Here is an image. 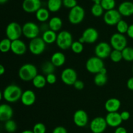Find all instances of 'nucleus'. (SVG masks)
I'll list each match as a JSON object with an SVG mask.
<instances>
[{
  "label": "nucleus",
  "instance_id": "1",
  "mask_svg": "<svg viewBox=\"0 0 133 133\" xmlns=\"http://www.w3.org/2000/svg\"><path fill=\"white\" fill-rule=\"evenodd\" d=\"M22 94V90L19 86L10 84L1 92V99L3 98L8 103H15L21 99Z\"/></svg>",
  "mask_w": 133,
  "mask_h": 133
},
{
  "label": "nucleus",
  "instance_id": "2",
  "mask_svg": "<svg viewBox=\"0 0 133 133\" xmlns=\"http://www.w3.org/2000/svg\"><path fill=\"white\" fill-rule=\"evenodd\" d=\"M38 75V70L32 64L27 63L22 65L18 71V76L23 81H31Z\"/></svg>",
  "mask_w": 133,
  "mask_h": 133
},
{
  "label": "nucleus",
  "instance_id": "3",
  "mask_svg": "<svg viewBox=\"0 0 133 133\" xmlns=\"http://www.w3.org/2000/svg\"><path fill=\"white\" fill-rule=\"evenodd\" d=\"M72 35L69 31L64 30L57 34V38L56 41L57 46L62 50H66L71 48L73 44Z\"/></svg>",
  "mask_w": 133,
  "mask_h": 133
},
{
  "label": "nucleus",
  "instance_id": "4",
  "mask_svg": "<svg viewBox=\"0 0 133 133\" xmlns=\"http://www.w3.org/2000/svg\"><path fill=\"white\" fill-rule=\"evenodd\" d=\"M85 16L84 9L80 5H77L70 9L68 14V20L73 25H77L81 23Z\"/></svg>",
  "mask_w": 133,
  "mask_h": 133
},
{
  "label": "nucleus",
  "instance_id": "5",
  "mask_svg": "<svg viewBox=\"0 0 133 133\" xmlns=\"http://www.w3.org/2000/svg\"><path fill=\"white\" fill-rule=\"evenodd\" d=\"M6 38L10 39L11 41L18 40L23 35L22 27L17 22H10L6 27Z\"/></svg>",
  "mask_w": 133,
  "mask_h": 133
},
{
  "label": "nucleus",
  "instance_id": "6",
  "mask_svg": "<svg viewBox=\"0 0 133 133\" xmlns=\"http://www.w3.org/2000/svg\"><path fill=\"white\" fill-rule=\"evenodd\" d=\"M22 31H23V35L25 37L30 40H32L38 37L40 28L36 23L28 22L24 23L22 26Z\"/></svg>",
  "mask_w": 133,
  "mask_h": 133
},
{
  "label": "nucleus",
  "instance_id": "7",
  "mask_svg": "<svg viewBox=\"0 0 133 133\" xmlns=\"http://www.w3.org/2000/svg\"><path fill=\"white\" fill-rule=\"evenodd\" d=\"M104 67L105 64L103 59L96 56L89 58L86 62V69L90 74H99L101 69Z\"/></svg>",
  "mask_w": 133,
  "mask_h": 133
},
{
  "label": "nucleus",
  "instance_id": "8",
  "mask_svg": "<svg viewBox=\"0 0 133 133\" xmlns=\"http://www.w3.org/2000/svg\"><path fill=\"white\" fill-rule=\"evenodd\" d=\"M110 44L114 49L122 51L127 47V40L124 35L116 32L110 37Z\"/></svg>",
  "mask_w": 133,
  "mask_h": 133
},
{
  "label": "nucleus",
  "instance_id": "9",
  "mask_svg": "<svg viewBox=\"0 0 133 133\" xmlns=\"http://www.w3.org/2000/svg\"><path fill=\"white\" fill-rule=\"evenodd\" d=\"M46 44L42 38L37 37L31 40L28 48L29 51L34 55H40L44 53L45 49Z\"/></svg>",
  "mask_w": 133,
  "mask_h": 133
},
{
  "label": "nucleus",
  "instance_id": "10",
  "mask_svg": "<svg viewBox=\"0 0 133 133\" xmlns=\"http://www.w3.org/2000/svg\"><path fill=\"white\" fill-rule=\"evenodd\" d=\"M112 47L110 44L105 42H101L97 44L94 49L95 55L96 57L105 59L110 57V55L112 52Z\"/></svg>",
  "mask_w": 133,
  "mask_h": 133
},
{
  "label": "nucleus",
  "instance_id": "11",
  "mask_svg": "<svg viewBox=\"0 0 133 133\" xmlns=\"http://www.w3.org/2000/svg\"><path fill=\"white\" fill-rule=\"evenodd\" d=\"M61 78L62 81L66 85H74L77 80V74L73 68H67L62 71Z\"/></svg>",
  "mask_w": 133,
  "mask_h": 133
},
{
  "label": "nucleus",
  "instance_id": "12",
  "mask_svg": "<svg viewBox=\"0 0 133 133\" xmlns=\"http://www.w3.org/2000/svg\"><path fill=\"white\" fill-rule=\"evenodd\" d=\"M107 126L105 118L100 116L94 118L90 123V129L92 133H103Z\"/></svg>",
  "mask_w": 133,
  "mask_h": 133
},
{
  "label": "nucleus",
  "instance_id": "13",
  "mask_svg": "<svg viewBox=\"0 0 133 133\" xmlns=\"http://www.w3.org/2000/svg\"><path fill=\"white\" fill-rule=\"evenodd\" d=\"M121 19H122V15L119 11L116 9L106 11L103 15L104 22L108 25H116L117 23Z\"/></svg>",
  "mask_w": 133,
  "mask_h": 133
},
{
  "label": "nucleus",
  "instance_id": "14",
  "mask_svg": "<svg viewBox=\"0 0 133 133\" xmlns=\"http://www.w3.org/2000/svg\"><path fill=\"white\" fill-rule=\"evenodd\" d=\"M73 120L76 126L79 127H84L87 125L88 123V114L84 110H77L74 113Z\"/></svg>",
  "mask_w": 133,
  "mask_h": 133
},
{
  "label": "nucleus",
  "instance_id": "15",
  "mask_svg": "<svg viewBox=\"0 0 133 133\" xmlns=\"http://www.w3.org/2000/svg\"><path fill=\"white\" fill-rule=\"evenodd\" d=\"M81 37L84 40V43L94 44L98 39L99 32L95 28L88 27L83 31Z\"/></svg>",
  "mask_w": 133,
  "mask_h": 133
},
{
  "label": "nucleus",
  "instance_id": "16",
  "mask_svg": "<svg viewBox=\"0 0 133 133\" xmlns=\"http://www.w3.org/2000/svg\"><path fill=\"white\" fill-rule=\"evenodd\" d=\"M41 0H23L22 8L27 13H36L41 8Z\"/></svg>",
  "mask_w": 133,
  "mask_h": 133
},
{
  "label": "nucleus",
  "instance_id": "17",
  "mask_svg": "<svg viewBox=\"0 0 133 133\" xmlns=\"http://www.w3.org/2000/svg\"><path fill=\"white\" fill-rule=\"evenodd\" d=\"M105 119H106L108 126L110 127H114V128L119 127L123 122L121 118L120 113L118 112L108 113L105 117Z\"/></svg>",
  "mask_w": 133,
  "mask_h": 133
},
{
  "label": "nucleus",
  "instance_id": "18",
  "mask_svg": "<svg viewBox=\"0 0 133 133\" xmlns=\"http://www.w3.org/2000/svg\"><path fill=\"white\" fill-rule=\"evenodd\" d=\"M27 47L25 43L20 39L12 41L11 51L16 55H23L26 53Z\"/></svg>",
  "mask_w": 133,
  "mask_h": 133
},
{
  "label": "nucleus",
  "instance_id": "19",
  "mask_svg": "<svg viewBox=\"0 0 133 133\" xmlns=\"http://www.w3.org/2000/svg\"><path fill=\"white\" fill-rule=\"evenodd\" d=\"M36 99V96L35 92L31 90H27L23 92L21 97V101L25 106L29 107L34 105Z\"/></svg>",
  "mask_w": 133,
  "mask_h": 133
},
{
  "label": "nucleus",
  "instance_id": "20",
  "mask_svg": "<svg viewBox=\"0 0 133 133\" xmlns=\"http://www.w3.org/2000/svg\"><path fill=\"white\" fill-rule=\"evenodd\" d=\"M13 109L8 104H2L0 105V120L1 122H6L12 118Z\"/></svg>",
  "mask_w": 133,
  "mask_h": 133
},
{
  "label": "nucleus",
  "instance_id": "21",
  "mask_svg": "<svg viewBox=\"0 0 133 133\" xmlns=\"http://www.w3.org/2000/svg\"><path fill=\"white\" fill-rule=\"evenodd\" d=\"M121 107V101L118 98H110L105 103V109L108 113L118 112Z\"/></svg>",
  "mask_w": 133,
  "mask_h": 133
},
{
  "label": "nucleus",
  "instance_id": "22",
  "mask_svg": "<svg viewBox=\"0 0 133 133\" xmlns=\"http://www.w3.org/2000/svg\"><path fill=\"white\" fill-rule=\"evenodd\" d=\"M118 10L123 16H131L133 15V3L128 1H123L119 5Z\"/></svg>",
  "mask_w": 133,
  "mask_h": 133
},
{
  "label": "nucleus",
  "instance_id": "23",
  "mask_svg": "<svg viewBox=\"0 0 133 133\" xmlns=\"http://www.w3.org/2000/svg\"><path fill=\"white\" fill-rule=\"evenodd\" d=\"M50 61L55 67H61L65 64L66 57L62 52H55L52 55Z\"/></svg>",
  "mask_w": 133,
  "mask_h": 133
},
{
  "label": "nucleus",
  "instance_id": "24",
  "mask_svg": "<svg viewBox=\"0 0 133 133\" xmlns=\"http://www.w3.org/2000/svg\"><path fill=\"white\" fill-rule=\"evenodd\" d=\"M62 20L61 18L57 16H54L51 18L48 22L49 29L55 32H58L61 30L62 27Z\"/></svg>",
  "mask_w": 133,
  "mask_h": 133
},
{
  "label": "nucleus",
  "instance_id": "25",
  "mask_svg": "<svg viewBox=\"0 0 133 133\" xmlns=\"http://www.w3.org/2000/svg\"><path fill=\"white\" fill-rule=\"evenodd\" d=\"M42 38L46 44H51L56 42L57 38V34L55 31L49 29L43 32Z\"/></svg>",
  "mask_w": 133,
  "mask_h": 133
},
{
  "label": "nucleus",
  "instance_id": "26",
  "mask_svg": "<svg viewBox=\"0 0 133 133\" xmlns=\"http://www.w3.org/2000/svg\"><path fill=\"white\" fill-rule=\"evenodd\" d=\"M35 15H36V18L38 21L42 22V23H45L49 19V11L48 9L41 7L35 13Z\"/></svg>",
  "mask_w": 133,
  "mask_h": 133
},
{
  "label": "nucleus",
  "instance_id": "27",
  "mask_svg": "<svg viewBox=\"0 0 133 133\" xmlns=\"http://www.w3.org/2000/svg\"><path fill=\"white\" fill-rule=\"evenodd\" d=\"M62 5V0H48L47 3L48 9L49 12H56L61 9Z\"/></svg>",
  "mask_w": 133,
  "mask_h": 133
},
{
  "label": "nucleus",
  "instance_id": "28",
  "mask_svg": "<svg viewBox=\"0 0 133 133\" xmlns=\"http://www.w3.org/2000/svg\"><path fill=\"white\" fill-rule=\"evenodd\" d=\"M32 84L35 88L38 89H41L43 88L47 84L46 77H44V75H39L38 74L36 77L32 81Z\"/></svg>",
  "mask_w": 133,
  "mask_h": 133
},
{
  "label": "nucleus",
  "instance_id": "29",
  "mask_svg": "<svg viewBox=\"0 0 133 133\" xmlns=\"http://www.w3.org/2000/svg\"><path fill=\"white\" fill-rule=\"evenodd\" d=\"M55 68L51 61H45L42 64L41 68L42 72L47 75L48 74H54Z\"/></svg>",
  "mask_w": 133,
  "mask_h": 133
},
{
  "label": "nucleus",
  "instance_id": "30",
  "mask_svg": "<svg viewBox=\"0 0 133 133\" xmlns=\"http://www.w3.org/2000/svg\"><path fill=\"white\" fill-rule=\"evenodd\" d=\"M12 41L8 38H3L0 42V51L2 53H6L11 51Z\"/></svg>",
  "mask_w": 133,
  "mask_h": 133
},
{
  "label": "nucleus",
  "instance_id": "31",
  "mask_svg": "<svg viewBox=\"0 0 133 133\" xmlns=\"http://www.w3.org/2000/svg\"><path fill=\"white\" fill-rule=\"evenodd\" d=\"M94 81L96 85L98 86V87H102L104 86L107 82V75H104L102 74H96L94 78Z\"/></svg>",
  "mask_w": 133,
  "mask_h": 133
},
{
  "label": "nucleus",
  "instance_id": "32",
  "mask_svg": "<svg viewBox=\"0 0 133 133\" xmlns=\"http://www.w3.org/2000/svg\"><path fill=\"white\" fill-rule=\"evenodd\" d=\"M123 59L127 62L133 61V48L126 47L122 51Z\"/></svg>",
  "mask_w": 133,
  "mask_h": 133
},
{
  "label": "nucleus",
  "instance_id": "33",
  "mask_svg": "<svg viewBox=\"0 0 133 133\" xmlns=\"http://www.w3.org/2000/svg\"><path fill=\"white\" fill-rule=\"evenodd\" d=\"M104 9L100 3H94L91 8V13L95 17H100L103 14Z\"/></svg>",
  "mask_w": 133,
  "mask_h": 133
},
{
  "label": "nucleus",
  "instance_id": "34",
  "mask_svg": "<svg viewBox=\"0 0 133 133\" xmlns=\"http://www.w3.org/2000/svg\"><path fill=\"white\" fill-rule=\"evenodd\" d=\"M116 26V30L118 33L122 34V35H124L125 33L127 34L129 27L128 23L123 19H121Z\"/></svg>",
  "mask_w": 133,
  "mask_h": 133
},
{
  "label": "nucleus",
  "instance_id": "35",
  "mask_svg": "<svg viewBox=\"0 0 133 133\" xmlns=\"http://www.w3.org/2000/svg\"><path fill=\"white\" fill-rule=\"evenodd\" d=\"M4 128L7 132L14 133L17 129L16 123L12 119L6 121L4 124Z\"/></svg>",
  "mask_w": 133,
  "mask_h": 133
},
{
  "label": "nucleus",
  "instance_id": "36",
  "mask_svg": "<svg viewBox=\"0 0 133 133\" xmlns=\"http://www.w3.org/2000/svg\"><path fill=\"white\" fill-rule=\"evenodd\" d=\"M109 57H110V60L113 62H115V63L119 62L123 59V56H122V51H121L116 50V49H113Z\"/></svg>",
  "mask_w": 133,
  "mask_h": 133
},
{
  "label": "nucleus",
  "instance_id": "37",
  "mask_svg": "<svg viewBox=\"0 0 133 133\" xmlns=\"http://www.w3.org/2000/svg\"><path fill=\"white\" fill-rule=\"evenodd\" d=\"M102 7L106 11L114 9L116 6L115 0H102L100 3Z\"/></svg>",
  "mask_w": 133,
  "mask_h": 133
},
{
  "label": "nucleus",
  "instance_id": "38",
  "mask_svg": "<svg viewBox=\"0 0 133 133\" xmlns=\"http://www.w3.org/2000/svg\"><path fill=\"white\" fill-rule=\"evenodd\" d=\"M71 49L74 53L76 54H80L83 51V49H84L83 44L79 41L74 42L71 46Z\"/></svg>",
  "mask_w": 133,
  "mask_h": 133
},
{
  "label": "nucleus",
  "instance_id": "39",
  "mask_svg": "<svg viewBox=\"0 0 133 133\" xmlns=\"http://www.w3.org/2000/svg\"><path fill=\"white\" fill-rule=\"evenodd\" d=\"M32 131L34 133H45L46 127L42 123H37L34 125Z\"/></svg>",
  "mask_w": 133,
  "mask_h": 133
},
{
  "label": "nucleus",
  "instance_id": "40",
  "mask_svg": "<svg viewBox=\"0 0 133 133\" xmlns=\"http://www.w3.org/2000/svg\"><path fill=\"white\" fill-rule=\"evenodd\" d=\"M62 5L67 9H71L77 5V0H62Z\"/></svg>",
  "mask_w": 133,
  "mask_h": 133
},
{
  "label": "nucleus",
  "instance_id": "41",
  "mask_svg": "<svg viewBox=\"0 0 133 133\" xmlns=\"http://www.w3.org/2000/svg\"><path fill=\"white\" fill-rule=\"evenodd\" d=\"M47 83L49 84H54L57 82V77L54 74H50L46 75Z\"/></svg>",
  "mask_w": 133,
  "mask_h": 133
},
{
  "label": "nucleus",
  "instance_id": "42",
  "mask_svg": "<svg viewBox=\"0 0 133 133\" xmlns=\"http://www.w3.org/2000/svg\"><path fill=\"white\" fill-rule=\"evenodd\" d=\"M74 87V88H75L77 90H81L84 88V84L82 81L81 80H77L76 82L74 83V84L73 85Z\"/></svg>",
  "mask_w": 133,
  "mask_h": 133
},
{
  "label": "nucleus",
  "instance_id": "43",
  "mask_svg": "<svg viewBox=\"0 0 133 133\" xmlns=\"http://www.w3.org/2000/svg\"><path fill=\"white\" fill-rule=\"evenodd\" d=\"M52 133H68L67 130L62 126H58L53 129Z\"/></svg>",
  "mask_w": 133,
  "mask_h": 133
},
{
  "label": "nucleus",
  "instance_id": "44",
  "mask_svg": "<svg viewBox=\"0 0 133 133\" xmlns=\"http://www.w3.org/2000/svg\"><path fill=\"white\" fill-rule=\"evenodd\" d=\"M120 116L123 121H127L131 117V114H130L129 112L126 111V110L120 113Z\"/></svg>",
  "mask_w": 133,
  "mask_h": 133
},
{
  "label": "nucleus",
  "instance_id": "45",
  "mask_svg": "<svg viewBox=\"0 0 133 133\" xmlns=\"http://www.w3.org/2000/svg\"><path fill=\"white\" fill-rule=\"evenodd\" d=\"M127 87L129 90L133 91V77L128 79L127 82Z\"/></svg>",
  "mask_w": 133,
  "mask_h": 133
},
{
  "label": "nucleus",
  "instance_id": "46",
  "mask_svg": "<svg viewBox=\"0 0 133 133\" xmlns=\"http://www.w3.org/2000/svg\"><path fill=\"white\" fill-rule=\"evenodd\" d=\"M127 35L129 37L133 39V24H131L129 25L128 31L127 32Z\"/></svg>",
  "mask_w": 133,
  "mask_h": 133
},
{
  "label": "nucleus",
  "instance_id": "47",
  "mask_svg": "<svg viewBox=\"0 0 133 133\" xmlns=\"http://www.w3.org/2000/svg\"><path fill=\"white\" fill-rule=\"evenodd\" d=\"M114 133H127V131L125 127L119 126V127L116 128Z\"/></svg>",
  "mask_w": 133,
  "mask_h": 133
},
{
  "label": "nucleus",
  "instance_id": "48",
  "mask_svg": "<svg viewBox=\"0 0 133 133\" xmlns=\"http://www.w3.org/2000/svg\"><path fill=\"white\" fill-rule=\"evenodd\" d=\"M5 72V68L3 65H0V75H3Z\"/></svg>",
  "mask_w": 133,
  "mask_h": 133
},
{
  "label": "nucleus",
  "instance_id": "49",
  "mask_svg": "<svg viewBox=\"0 0 133 133\" xmlns=\"http://www.w3.org/2000/svg\"><path fill=\"white\" fill-rule=\"evenodd\" d=\"M99 73H100V74H104V75H107V70L106 68H105V67L103 68L101 70V71H99Z\"/></svg>",
  "mask_w": 133,
  "mask_h": 133
},
{
  "label": "nucleus",
  "instance_id": "50",
  "mask_svg": "<svg viewBox=\"0 0 133 133\" xmlns=\"http://www.w3.org/2000/svg\"><path fill=\"white\" fill-rule=\"evenodd\" d=\"M21 133H34L33 131L31 130H25V131H22Z\"/></svg>",
  "mask_w": 133,
  "mask_h": 133
},
{
  "label": "nucleus",
  "instance_id": "51",
  "mask_svg": "<svg viewBox=\"0 0 133 133\" xmlns=\"http://www.w3.org/2000/svg\"><path fill=\"white\" fill-rule=\"evenodd\" d=\"M8 1H9V0H0V4L3 5V4L6 3Z\"/></svg>",
  "mask_w": 133,
  "mask_h": 133
},
{
  "label": "nucleus",
  "instance_id": "52",
  "mask_svg": "<svg viewBox=\"0 0 133 133\" xmlns=\"http://www.w3.org/2000/svg\"><path fill=\"white\" fill-rule=\"evenodd\" d=\"M92 1H93L94 3H101V1H102V0H92Z\"/></svg>",
  "mask_w": 133,
  "mask_h": 133
},
{
  "label": "nucleus",
  "instance_id": "53",
  "mask_svg": "<svg viewBox=\"0 0 133 133\" xmlns=\"http://www.w3.org/2000/svg\"><path fill=\"white\" fill-rule=\"evenodd\" d=\"M132 73H133V66H132Z\"/></svg>",
  "mask_w": 133,
  "mask_h": 133
}]
</instances>
